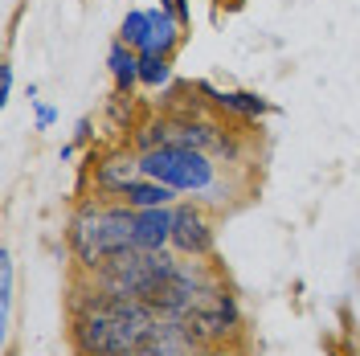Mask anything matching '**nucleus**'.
I'll return each mask as SVG.
<instances>
[{
    "label": "nucleus",
    "mask_w": 360,
    "mask_h": 356,
    "mask_svg": "<svg viewBox=\"0 0 360 356\" xmlns=\"http://www.w3.org/2000/svg\"><path fill=\"white\" fill-rule=\"evenodd\" d=\"M70 312V352L74 356H115L143 348V340L156 324V307L139 299H119L94 287L90 274H74V287L66 295Z\"/></svg>",
    "instance_id": "nucleus-1"
},
{
    "label": "nucleus",
    "mask_w": 360,
    "mask_h": 356,
    "mask_svg": "<svg viewBox=\"0 0 360 356\" xmlns=\"http://www.w3.org/2000/svg\"><path fill=\"white\" fill-rule=\"evenodd\" d=\"M66 254L74 270L94 274L111 254L135 246V209L123 201H107V197H82L66 217Z\"/></svg>",
    "instance_id": "nucleus-2"
},
{
    "label": "nucleus",
    "mask_w": 360,
    "mask_h": 356,
    "mask_svg": "<svg viewBox=\"0 0 360 356\" xmlns=\"http://www.w3.org/2000/svg\"><path fill=\"white\" fill-rule=\"evenodd\" d=\"M139 168H143V177L176 189L188 201H205V205H225V184L233 172V164H221L209 152L180 148V144H164L156 152H143Z\"/></svg>",
    "instance_id": "nucleus-3"
},
{
    "label": "nucleus",
    "mask_w": 360,
    "mask_h": 356,
    "mask_svg": "<svg viewBox=\"0 0 360 356\" xmlns=\"http://www.w3.org/2000/svg\"><path fill=\"white\" fill-rule=\"evenodd\" d=\"M184 319H188V328H193V336L201 344H246L242 303H238V295H233L229 283H221L197 312L184 315Z\"/></svg>",
    "instance_id": "nucleus-4"
},
{
    "label": "nucleus",
    "mask_w": 360,
    "mask_h": 356,
    "mask_svg": "<svg viewBox=\"0 0 360 356\" xmlns=\"http://www.w3.org/2000/svg\"><path fill=\"white\" fill-rule=\"evenodd\" d=\"M168 250H176L180 258H213L217 254V217H213V205L180 197L172 205V242H168Z\"/></svg>",
    "instance_id": "nucleus-5"
},
{
    "label": "nucleus",
    "mask_w": 360,
    "mask_h": 356,
    "mask_svg": "<svg viewBox=\"0 0 360 356\" xmlns=\"http://www.w3.org/2000/svg\"><path fill=\"white\" fill-rule=\"evenodd\" d=\"M86 172H90V197H107V201H119L131 180L143 177L139 152L131 144H115V148H103V152L90 148Z\"/></svg>",
    "instance_id": "nucleus-6"
},
{
    "label": "nucleus",
    "mask_w": 360,
    "mask_h": 356,
    "mask_svg": "<svg viewBox=\"0 0 360 356\" xmlns=\"http://www.w3.org/2000/svg\"><path fill=\"white\" fill-rule=\"evenodd\" d=\"M193 87H197V94H201L217 115H233V119H242V123H258V119H266V115H278V107L270 103L266 94H258V90H221V87H213L209 78H197Z\"/></svg>",
    "instance_id": "nucleus-7"
},
{
    "label": "nucleus",
    "mask_w": 360,
    "mask_h": 356,
    "mask_svg": "<svg viewBox=\"0 0 360 356\" xmlns=\"http://www.w3.org/2000/svg\"><path fill=\"white\" fill-rule=\"evenodd\" d=\"M143 348L152 356H188L201 348V340L193 336L188 328V319H172V315H156V324H152V332L143 340Z\"/></svg>",
    "instance_id": "nucleus-8"
},
{
    "label": "nucleus",
    "mask_w": 360,
    "mask_h": 356,
    "mask_svg": "<svg viewBox=\"0 0 360 356\" xmlns=\"http://www.w3.org/2000/svg\"><path fill=\"white\" fill-rule=\"evenodd\" d=\"M172 242V205L135 209V246L139 250H168Z\"/></svg>",
    "instance_id": "nucleus-9"
},
{
    "label": "nucleus",
    "mask_w": 360,
    "mask_h": 356,
    "mask_svg": "<svg viewBox=\"0 0 360 356\" xmlns=\"http://www.w3.org/2000/svg\"><path fill=\"white\" fill-rule=\"evenodd\" d=\"M152 37H148V49L143 53H164V58H176V49L188 42V29L164 8V4H152Z\"/></svg>",
    "instance_id": "nucleus-10"
},
{
    "label": "nucleus",
    "mask_w": 360,
    "mask_h": 356,
    "mask_svg": "<svg viewBox=\"0 0 360 356\" xmlns=\"http://www.w3.org/2000/svg\"><path fill=\"white\" fill-rule=\"evenodd\" d=\"M107 74H111L115 94H131L139 87V49H131L127 42L115 37L107 45Z\"/></svg>",
    "instance_id": "nucleus-11"
},
{
    "label": "nucleus",
    "mask_w": 360,
    "mask_h": 356,
    "mask_svg": "<svg viewBox=\"0 0 360 356\" xmlns=\"http://www.w3.org/2000/svg\"><path fill=\"white\" fill-rule=\"evenodd\" d=\"M13 299H17V262H13V250L0 246V340H4V352H13Z\"/></svg>",
    "instance_id": "nucleus-12"
},
{
    "label": "nucleus",
    "mask_w": 360,
    "mask_h": 356,
    "mask_svg": "<svg viewBox=\"0 0 360 356\" xmlns=\"http://www.w3.org/2000/svg\"><path fill=\"white\" fill-rule=\"evenodd\" d=\"M119 201L131 205V209H156V205H176L180 193L168 189V184H160V180H152V177H139V180H131V184L123 189Z\"/></svg>",
    "instance_id": "nucleus-13"
},
{
    "label": "nucleus",
    "mask_w": 360,
    "mask_h": 356,
    "mask_svg": "<svg viewBox=\"0 0 360 356\" xmlns=\"http://www.w3.org/2000/svg\"><path fill=\"white\" fill-rule=\"evenodd\" d=\"M176 62L164 53H139V87L143 90H168L176 82Z\"/></svg>",
    "instance_id": "nucleus-14"
},
{
    "label": "nucleus",
    "mask_w": 360,
    "mask_h": 356,
    "mask_svg": "<svg viewBox=\"0 0 360 356\" xmlns=\"http://www.w3.org/2000/svg\"><path fill=\"white\" fill-rule=\"evenodd\" d=\"M127 144H131L139 156H143V152H156V148H164V144H168V115H152V119L135 123V132L127 135Z\"/></svg>",
    "instance_id": "nucleus-15"
},
{
    "label": "nucleus",
    "mask_w": 360,
    "mask_h": 356,
    "mask_svg": "<svg viewBox=\"0 0 360 356\" xmlns=\"http://www.w3.org/2000/svg\"><path fill=\"white\" fill-rule=\"evenodd\" d=\"M115 37L143 53V49H148V37H152V13H148V8H127V13H123V21H119V33H115Z\"/></svg>",
    "instance_id": "nucleus-16"
},
{
    "label": "nucleus",
    "mask_w": 360,
    "mask_h": 356,
    "mask_svg": "<svg viewBox=\"0 0 360 356\" xmlns=\"http://www.w3.org/2000/svg\"><path fill=\"white\" fill-rule=\"evenodd\" d=\"M53 123H58V107L45 103V98H37V103H33V127H37V132H49Z\"/></svg>",
    "instance_id": "nucleus-17"
},
{
    "label": "nucleus",
    "mask_w": 360,
    "mask_h": 356,
    "mask_svg": "<svg viewBox=\"0 0 360 356\" xmlns=\"http://www.w3.org/2000/svg\"><path fill=\"white\" fill-rule=\"evenodd\" d=\"M13 87H17V70H13L8 58H4V62H0V107L13 103Z\"/></svg>",
    "instance_id": "nucleus-18"
},
{
    "label": "nucleus",
    "mask_w": 360,
    "mask_h": 356,
    "mask_svg": "<svg viewBox=\"0 0 360 356\" xmlns=\"http://www.w3.org/2000/svg\"><path fill=\"white\" fill-rule=\"evenodd\" d=\"M70 144H78V148H90L94 144V119L82 115L78 123H74V135H70Z\"/></svg>",
    "instance_id": "nucleus-19"
},
{
    "label": "nucleus",
    "mask_w": 360,
    "mask_h": 356,
    "mask_svg": "<svg viewBox=\"0 0 360 356\" xmlns=\"http://www.w3.org/2000/svg\"><path fill=\"white\" fill-rule=\"evenodd\" d=\"M188 356H246V344H201Z\"/></svg>",
    "instance_id": "nucleus-20"
},
{
    "label": "nucleus",
    "mask_w": 360,
    "mask_h": 356,
    "mask_svg": "<svg viewBox=\"0 0 360 356\" xmlns=\"http://www.w3.org/2000/svg\"><path fill=\"white\" fill-rule=\"evenodd\" d=\"M160 4H164V8H168L184 29H193V0H160Z\"/></svg>",
    "instance_id": "nucleus-21"
},
{
    "label": "nucleus",
    "mask_w": 360,
    "mask_h": 356,
    "mask_svg": "<svg viewBox=\"0 0 360 356\" xmlns=\"http://www.w3.org/2000/svg\"><path fill=\"white\" fill-rule=\"evenodd\" d=\"M78 156V144H62V160H74Z\"/></svg>",
    "instance_id": "nucleus-22"
},
{
    "label": "nucleus",
    "mask_w": 360,
    "mask_h": 356,
    "mask_svg": "<svg viewBox=\"0 0 360 356\" xmlns=\"http://www.w3.org/2000/svg\"><path fill=\"white\" fill-rule=\"evenodd\" d=\"M115 356H152L148 348H131V352H115Z\"/></svg>",
    "instance_id": "nucleus-23"
},
{
    "label": "nucleus",
    "mask_w": 360,
    "mask_h": 356,
    "mask_svg": "<svg viewBox=\"0 0 360 356\" xmlns=\"http://www.w3.org/2000/svg\"><path fill=\"white\" fill-rule=\"evenodd\" d=\"M4 356H13V352H4Z\"/></svg>",
    "instance_id": "nucleus-24"
}]
</instances>
